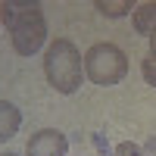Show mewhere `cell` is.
I'll list each match as a JSON object with an SVG mask.
<instances>
[{"mask_svg": "<svg viewBox=\"0 0 156 156\" xmlns=\"http://www.w3.org/2000/svg\"><path fill=\"white\" fill-rule=\"evenodd\" d=\"M0 22L12 37V50L19 56H34L47 41V19L41 3L34 0H3L0 3Z\"/></svg>", "mask_w": 156, "mask_h": 156, "instance_id": "cell-1", "label": "cell"}, {"mask_svg": "<svg viewBox=\"0 0 156 156\" xmlns=\"http://www.w3.org/2000/svg\"><path fill=\"white\" fill-rule=\"evenodd\" d=\"M44 75L47 84L56 94H75L81 87V75H84V56L78 53V47L69 37H56L44 53Z\"/></svg>", "mask_w": 156, "mask_h": 156, "instance_id": "cell-2", "label": "cell"}, {"mask_svg": "<svg viewBox=\"0 0 156 156\" xmlns=\"http://www.w3.org/2000/svg\"><path fill=\"white\" fill-rule=\"evenodd\" d=\"M84 75L94 84H100V87L119 84L122 78L128 75V56H125V50H119V47L109 44V41L94 44L84 53Z\"/></svg>", "mask_w": 156, "mask_h": 156, "instance_id": "cell-3", "label": "cell"}, {"mask_svg": "<svg viewBox=\"0 0 156 156\" xmlns=\"http://www.w3.org/2000/svg\"><path fill=\"white\" fill-rule=\"evenodd\" d=\"M69 140L59 128H41L28 137L25 144V156H66Z\"/></svg>", "mask_w": 156, "mask_h": 156, "instance_id": "cell-4", "label": "cell"}, {"mask_svg": "<svg viewBox=\"0 0 156 156\" xmlns=\"http://www.w3.org/2000/svg\"><path fill=\"white\" fill-rule=\"evenodd\" d=\"M19 125H22V112L12 106L9 100H0V144L16 134Z\"/></svg>", "mask_w": 156, "mask_h": 156, "instance_id": "cell-5", "label": "cell"}, {"mask_svg": "<svg viewBox=\"0 0 156 156\" xmlns=\"http://www.w3.org/2000/svg\"><path fill=\"white\" fill-rule=\"evenodd\" d=\"M131 22H134V31L137 34H153L156 31V3H140L131 9Z\"/></svg>", "mask_w": 156, "mask_h": 156, "instance_id": "cell-6", "label": "cell"}, {"mask_svg": "<svg viewBox=\"0 0 156 156\" xmlns=\"http://www.w3.org/2000/svg\"><path fill=\"white\" fill-rule=\"evenodd\" d=\"M94 6L103 12V16L119 19V16H125V12H131V0H119V3H112V0H97Z\"/></svg>", "mask_w": 156, "mask_h": 156, "instance_id": "cell-7", "label": "cell"}, {"mask_svg": "<svg viewBox=\"0 0 156 156\" xmlns=\"http://www.w3.org/2000/svg\"><path fill=\"white\" fill-rule=\"evenodd\" d=\"M140 75H144V81L150 84V87H156V59H144V62H140Z\"/></svg>", "mask_w": 156, "mask_h": 156, "instance_id": "cell-8", "label": "cell"}, {"mask_svg": "<svg viewBox=\"0 0 156 156\" xmlns=\"http://www.w3.org/2000/svg\"><path fill=\"white\" fill-rule=\"evenodd\" d=\"M115 156H144V147L131 144V140H122V144H115Z\"/></svg>", "mask_w": 156, "mask_h": 156, "instance_id": "cell-9", "label": "cell"}, {"mask_svg": "<svg viewBox=\"0 0 156 156\" xmlns=\"http://www.w3.org/2000/svg\"><path fill=\"white\" fill-rule=\"evenodd\" d=\"M144 156H156V134L144 140Z\"/></svg>", "mask_w": 156, "mask_h": 156, "instance_id": "cell-10", "label": "cell"}, {"mask_svg": "<svg viewBox=\"0 0 156 156\" xmlns=\"http://www.w3.org/2000/svg\"><path fill=\"white\" fill-rule=\"evenodd\" d=\"M150 59H156V31L150 34Z\"/></svg>", "mask_w": 156, "mask_h": 156, "instance_id": "cell-11", "label": "cell"}, {"mask_svg": "<svg viewBox=\"0 0 156 156\" xmlns=\"http://www.w3.org/2000/svg\"><path fill=\"white\" fill-rule=\"evenodd\" d=\"M3 156H19V153H3Z\"/></svg>", "mask_w": 156, "mask_h": 156, "instance_id": "cell-12", "label": "cell"}]
</instances>
